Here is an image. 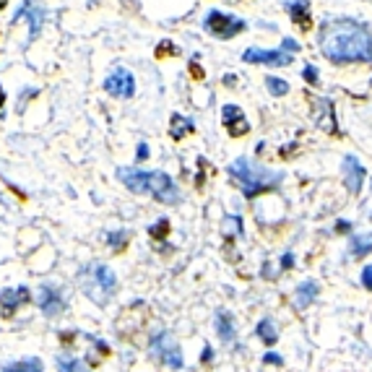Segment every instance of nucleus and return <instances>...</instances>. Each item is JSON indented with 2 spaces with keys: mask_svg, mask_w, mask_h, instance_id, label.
Wrapping results in <instances>:
<instances>
[{
  "mask_svg": "<svg viewBox=\"0 0 372 372\" xmlns=\"http://www.w3.org/2000/svg\"><path fill=\"white\" fill-rule=\"evenodd\" d=\"M321 55L334 65L372 63V32L354 18H331L318 34Z\"/></svg>",
  "mask_w": 372,
  "mask_h": 372,
  "instance_id": "obj_1",
  "label": "nucleus"
},
{
  "mask_svg": "<svg viewBox=\"0 0 372 372\" xmlns=\"http://www.w3.org/2000/svg\"><path fill=\"white\" fill-rule=\"evenodd\" d=\"M117 177L130 193H151L159 203L175 206L180 201V190H177V185H175V180L169 177L167 172H159V169L146 172V169L138 167H120L117 169Z\"/></svg>",
  "mask_w": 372,
  "mask_h": 372,
  "instance_id": "obj_2",
  "label": "nucleus"
},
{
  "mask_svg": "<svg viewBox=\"0 0 372 372\" xmlns=\"http://www.w3.org/2000/svg\"><path fill=\"white\" fill-rule=\"evenodd\" d=\"M230 177L240 188H243L245 198H256L260 193H269V190H276L279 185H282V172H273V169H266V167H258L253 164L247 156H237L234 162L230 164Z\"/></svg>",
  "mask_w": 372,
  "mask_h": 372,
  "instance_id": "obj_3",
  "label": "nucleus"
},
{
  "mask_svg": "<svg viewBox=\"0 0 372 372\" xmlns=\"http://www.w3.org/2000/svg\"><path fill=\"white\" fill-rule=\"evenodd\" d=\"M81 289L86 292L89 299H99V302H107V297L115 295L117 289V276L115 271L104 263H89L86 269L81 271Z\"/></svg>",
  "mask_w": 372,
  "mask_h": 372,
  "instance_id": "obj_4",
  "label": "nucleus"
},
{
  "mask_svg": "<svg viewBox=\"0 0 372 372\" xmlns=\"http://www.w3.org/2000/svg\"><path fill=\"white\" fill-rule=\"evenodd\" d=\"M203 29L216 39H232V37H237V34H243L245 29H247V21L232 16V13L208 11L203 18Z\"/></svg>",
  "mask_w": 372,
  "mask_h": 372,
  "instance_id": "obj_5",
  "label": "nucleus"
},
{
  "mask_svg": "<svg viewBox=\"0 0 372 372\" xmlns=\"http://www.w3.org/2000/svg\"><path fill=\"white\" fill-rule=\"evenodd\" d=\"M151 354H154L156 360L162 362V364H167L169 370H182V349L177 344V338L169 334V331H159V334L151 338Z\"/></svg>",
  "mask_w": 372,
  "mask_h": 372,
  "instance_id": "obj_6",
  "label": "nucleus"
},
{
  "mask_svg": "<svg viewBox=\"0 0 372 372\" xmlns=\"http://www.w3.org/2000/svg\"><path fill=\"white\" fill-rule=\"evenodd\" d=\"M308 102L312 107V120H315V125L325 133H331V136H341L338 133V123H336V110H334V102L331 99H325V97H312L308 94Z\"/></svg>",
  "mask_w": 372,
  "mask_h": 372,
  "instance_id": "obj_7",
  "label": "nucleus"
},
{
  "mask_svg": "<svg viewBox=\"0 0 372 372\" xmlns=\"http://www.w3.org/2000/svg\"><path fill=\"white\" fill-rule=\"evenodd\" d=\"M295 52L286 50H260V47H250L243 52V60L250 65H271V68H284V65H292Z\"/></svg>",
  "mask_w": 372,
  "mask_h": 372,
  "instance_id": "obj_8",
  "label": "nucleus"
},
{
  "mask_svg": "<svg viewBox=\"0 0 372 372\" xmlns=\"http://www.w3.org/2000/svg\"><path fill=\"white\" fill-rule=\"evenodd\" d=\"M104 91L110 97H117V99H130L136 94V81L130 76V71L125 68H115L110 76L104 78Z\"/></svg>",
  "mask_w": 372,
  "mask_h": 372,
  "instance_id": "obj_9",
  "label": "nucleus"
},
{
  "mask_svg": "<svg viewBox=\"0 0 372 372\" xmlns=\"http://www.w3.org/2000/svg\"><path fill=\"white\" fill-rule=\"evenodd\" d=\"M221 125L230 130L232 138H243V136L250 133V123H247V117L243 115V110L237 104H224L221 107Z\"/></svg>",
  "mask_w": 372,
  "mask_h": 372,
  "instance_id": "obj_10",
  "label": "nucleus"
},
{
  "mask_svg": "<svg viewBox=\"0 0 372 372\" xmlns=\"http://www.w3.org/2000/svg\"><path fill=\"white\" fill-rule=\"evenodd\" d=\"M37 305L39 310L47 315V318H55V315H60L65 308V302H63V297H60V292L55 289V286H50V284H42L37 289Z\"/></svg>",
  "mask_w": 372,
  "mask_h": 372,
  "instance_id": "obj_11",
  "label": "nucleus"
},
{
  "mask_svg": "<svg viewBox=\"0 0 372 372\" xmlns=\"http://www.w3.org/2000/svg\"><path fill=\"white\" fill-rule=\"evenodd\" d=\"M26 302H32V292L26 286L3 289L0 292V312H3V318H13L16 310L21 308V305H26Z\"/></svg>",
  "mask_w": 372,
  "mask_h": 372,
  "instance_id": "obj_12",
  "label": "nucleus"
},
{
  "mask_svg": "<svg viewBox=\"0 0 372 372\" xmlns=\"http://www.w3.org/2000/svg\"><path fill=\"white\" fill-rule=\"evenodd\" d=\"M344 182H347V190L351 195L362 193V182H364V167L357 162V156H347L344 159Z\"/></svg>",
  "mask_w": 372,
  "mask_h": 372,
  "instance_id": "obj_13",
  "label": "nucleus"
},
{
  "mask_svg": "<svg viewBox=\"0 0 372 372\" xmlns=\"http://www.w3.org/2000/svg\"><path fill=\"white\" fill-rule=\"evenodd\" d=\"M286 11L292 16V21L299 32H310L312 29V13H310V3L308 0H295L286 5Z\"/></svg>",
  "mask_w": 372,
  "mask_h": 372,
  "instance_id": "obj_14",
  "label": "nucleus"
},
{
  "mask_svg": "<svg viewBox=\"0 0 372 372\" xmlns=\"http://www.w3.org/2000/svg\"><path fill=\"white\" fill-rule=\"evenodd\" d=\"M193 130H195V125H193L190 117L172 115V120H169V136H172L175 141H182V138H188Z\"/></svg>",
  "mask_w": 372,
  "mask_h": 372,
  "instance_id": "obj_15",
  "label": "nucleus"
},
{
  "mask_svg": "<svg viewBox=\"0 0 372 372\" xmlns=\"http://www.w3.org/2000/svg\"><path fill=\"white\" fill-rule=\"evenodd\" d=\"M221 232H224V240H227V250H230L232 240L243 237V232H245L243 219L234 216V214H230V216H224V219H221Z\"/></svg>",
  "mask_w": 372,
  "mask_h": 372,
  "instance_id": "obj_16",
  "label": "nucleus"
},
{
  "mask_svg": "<svg viewBox=\"0 0 372 372\" xmlns=\"http://www.w3.org/2000/svg\"><path fill=\"white\" fill-rule=\"evenodd\" d=\"M315 297H318V284L312 282V279H308L305 284H299V286H297V310L310 308Z\"/></svg>",
  "mask_w": 372,
  "mask_h": 372,
  "instance_id": "obj_17",
  "label": "nucleus"
},
{
  "mask_svg": "<svg viewBox=\"0 0 372 372\" xmlns=\"http://www.w3.org/2000/svg\"><path fill=\"white\" fill-rule=\"evenodd\" d=\"M216 334L221 336L224 344H232V341H234V321H232L230 312H219L216 315Z\"/></svg>",
  "mask_w": 372,
  "mask_h": 372,
  "instance_id": "obj_18",
  "label": "nucleus"
},
{
  "mask_svg": "<svg viewBox=\"0 0 372 372\" xmlns=\"http://www.w3.org/2000/svg\"><path fill=\"white\" fill-rule=\"evenodd\" d=\"M349 247H351V256H367L372 250V232H367V234H351V243H349Z\"/></svg>",
  "mask_w": 372,
  "mask_h": 372,
  "instance_id": "obj_19",
  "label": "nucleus"
},
{
  "mask_svg": "<svg viewBox=\"0 0 372 372\" xmlns=\"http://www.w3.org/2000/svg\"><path fill=\"white\" fill-rule=\"evenodd\" d=\"M258 336H260V341H263V344H269V347H273V344L279 341L276 325H273V321H271V318H263V321L258 323Z\"/></svg>",
  "mask_w": 372,
  "mask_h": 372,
  "instance_id": "obj_20",
  "label": "nucleus"
},
{
  "mask_svg": "<svg viewBox=\"0 0 372 372\" xmlns=\"http://www.w3.org/2000/svg\"><path fill=\"white\" fill-rule=\"evenodd\" d=\"M0 372H45L42 370V362L34 357V360H21V362H11L5 364Z\"/></svg>",
  "mask_w": 372,
  "mask_h": 372,
  "instance_id": "obj_21",
  "label": "nucleus"
},
{
  "mask_svg": "<svg viewBox=\"0 0 372 372\" xmlns=\"http://www.w3.org/2000/svg\"><path fill=\"white\" fill-rule=\"evenodd\" d=\"M58 372H89V367L76 357H58Z\"/></svg>",
  "mask_w": 372,
  "mask_h": 372,
  "instance_id": "obj_22",
  "label": "nucleus"
},
{
  "mask_svg": "<svg viewBox=\"0 0 372 372\" xmlns=\"http://www.w3.org/2000/svg\"><path fill=\"white\" fill-rule=\"evenodd\" d=\"M128 240H130V232H110V237H107L110 247H112V250H117V253H123V250H125Z\"/></svg>",
  "mask_w": 372,
  "mask_h": 372,
  "instance_id": "obj_23",
  "label": "nucleus"
},
{
  "mask_svg": "<svg viewBox=\"0 0 372 372\" xmlns=\"http://www.w3.org/2000/svg\"><path fill=\"white\" fill-rule=\"evenodd\" d=\"M266 86H269L271 97H284V94L289 91V84H286L284 78H276V76H269V78H266Z\"/></svg>",
  "mask_w": 372,
  "mask_h": 372,
  "instance_id": "obj_24",
  "label": "nucleus"
},
{
  "mask_svg": "<svg viewBox=\"0 0 372 372\" xmlns=\"http://www.w3.org/2000/svg\"><path fill=\"white\" fill-rule=\"evenodd\" d=\"M167 232H169V221L167 219H162L159 224H154V227L149 230V234H151L154 240H162V237H167Z\"/></svg>",
  "mask_w": 372,
  "mask_h": 372,
  "instance_id": "obj_25",
  "label": "nucleus"
},
{
  "mask_svg": "<svg viewBox=\"0 0 372 372\" xmlns=\"http://www.w3.org/2000/svg\"><path fill=\"white\" fill-rule=\"evenodd\" d=\"M172 55H177V47H175L169 39H164V42L156 47V58H172Z\"/></svg>",
  "mask_w": 372,
  "mask_h": 372,
  "instance_id": "obj_26",
  "label": "nucleus"
},
{
  "mask_svg": "<svg viewBox=\"0 0 372 372\" xmlns=\"http://www.w3.org/2000/svg\"><path fill=\"white\" fill-rule=\"evenodd\" d=\"M302 78L308 81L310 86H318V71H315V65H305V71H302Z\"/></svg>",
  "mask_w": 372,
  "mask_h": 372,
  "instance_id": "obj_27",
  "label": "nucleus"
},
{
  "mask_svg": "<svg viewBox=\"0 0 372 372\" xmlns=\"http://www.w3.org/2000/svg\"><path fill=\"white\" fill-rule=\"evenodd\" d=\"M362 286L372 292V266H364V271H362Z\"/></svg>",
  "mask_w": 372,
  "mask_h": 372,
  "instance_id": "obj_28",
  "label": "nucleus"
},
{
  "mask_svg": "<svg viewBox=\"0 0 372 372\" xmlns=\"http://www.w3.org/2000/svg\"><path fill=\"white\" fill-rule=\"evenodd\" d=\"M190 76L195 78V81H203V68H201V65H198V60H193L190 63Z\"/></svg>",
  "mask_w": 372,
  "mask_h": 372,
  "instance_id": "obj_29",
  "label": "nucleus"
},
{
  "mask_svg": "<svg viewBox=\"0 0 372 372\" xmlns=\"http://www.w3.org/2000/svg\"><path fill=\"white\" fill-rule=\"evenodd\" d=\"M282 50H286V52H297V50H299V45H297L295 39H289V37H286V39H284V42H282Z\"/></svg>",
  "mask_w": 372,
  "mask_h": 372,
  "instance_id": "obj_30",
  "label": "nucleus"
},
{
  "mask_svg": "<svg viewBox=\"0 0 372 372\" xmlns=\"http://www.w3.org/2000/svg\"><path fill=\"white\" fill-rule=\"evenodd\" d=\"M263 362H266V364H284L282 357H279V354H273V351H269V354L263 357Z\"/></svg>",
  "mask_w": 372,
  "mask_h": 372,
  "instance_id": "obj_31",
  "label": "nucleus"
},
{
  "mask_svg": "<svg viewBox=\"0 0 372 372\" xmlns=\"http://www.w3.org/2000/svg\"><path fill=\"white\" fill-rule=\"evenodd\" d=\"M292 266H295V258H292V253H286L282 258V269H292Z\"/></svg>",
  "mask_w": 372,
  "mask_h": 372,
  "instance_id": "obj_32",
  "label": "nucleus"
},
{
  "mask_svg": "<svg viewBox=\"0 0 372 372\" xmlns=\"http://www.w3.org/2000/svg\"><path fill=\"white\" fill-rule=\"evenodd\" d=\"M146 156H149V146H146V143H138V162H143Z\"/></svg>",
  "mask_w": 372,
  "mask_h": 372,
  "instance_id": "obj_33",
  "label": "nucleus"
},
{
  "mask_svg": "<svg viewBox=\"0 0 372 372\" xmlns=\"http://www.w3.org/2000/svg\"><path fill=\"white\" fill-rule=\"evenodd\" d=\"M349 230H351L349 221H338V224H336V232H349Z\"/></svg>",
  "mask_w": 372,
  "mask_h": 372,
  "instance_id": "obj_34",
  "label": "nucleus"
},
{
  "mask_svg": "<svg viewBox=\"0 0 372 372\" xmlns=\"http://www.w3.org/2000/svg\"><path fill=\"white\" fill-rule=\"evenodd\" d=\"M211 357H214V351H211V347L203 349V362H211Z\"/></svg>",
  "mask_w": 372,
  "mask_h": 372,
  "instance_id": "obj_35",
  "label": "nucleus"
},
{
  "mask_svg": "<svg viewBox=\"0 0 372 372\" xmlns=\"http://www.w3.org/2000/svg\"><path fill=\"white\" fill-rule=\"evenodd\" d=\"M3 104H5V94H3V89H0V117H3Z\"/></svg>",
  "mask_w": 372,
  "mask_h": 372,
  "instance_id": "obj_36",
  "label": "nucleus"
},
{
  "mask_svg": "<svg viewBox=\"0 0 372 372\" xmlns=\"http://www.w3.org/2000/svg\"><path fill=\"white\" fill-rule=\"evenodd\" d=\"M5 3H8V0H0V11H3V8H5Z\"/></svg>",
  "mask_w": 372,
  "mask_h": 372,
  "instance_id": "obj_37",
  "label": "nucleus"
},
{
  "mask_svg": "<svg viewBox=\"0 0 372 372\" xmlns=\"http://www.w3.org/2000/svg\"><path fill=\"white\" fill-rule=\"evenodd\" d=\"M370 188H372V180H370Z\"/></svg>",
  "mask_w": 372,
  "mask_h": 372,
  "instance_id": "obj_38",
  "label": "nucleus"
}]
</instances>
